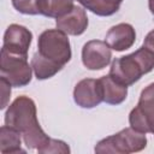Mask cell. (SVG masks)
Masks as SVG:
<instances>
[{
  "label": "cell",
  "instance_id": "obj_12",
  "mask_svg": "<svg viewBox=\"0 0 154 154\" xmlns=\"http://www.w3.org/2000/svg\"><path fill=\"white\" fill-rule=\"evenodd\" d=\"M20 132L8 125H2L0 128V152L2 154H14V153H25L20 148Z\"/></svg>",
  "mask_w": 154,
  "mask_h": 154
},
{
  "label": "cell",
  "instance_id": "obj_21",
  "mask_svg": "<svg viewBox=\"0 0 154 154\" xmlns=\"http://www.w3.org/2000/svg\"><path fill=\"white\" fill-rule=\"evenodd\" d=\"M84 8H87V10H90L93 6H94V4L97 1V0H77Z\"/></svg>",
  "mask_w": 154,
  "mask_h": 154
},
{
  "label": "cell",
  "instance_id": "obj_19",
  "mask_svg": "<svg viewBox=\"0 0 154 154\" xmlns=\"http://www.w3.org/2000/svg\"><path fill=\"white\" fill-rule=\"evenodd\" d=\"M0 87H1V96H2V100H1V106L0 108H5L8 103V100L11 97V84L2 77H0Z\"/></svg>",
  "mask_w": 154,
  "mask_h": 154
},
{
  "label": "cell",
  "instance_id": "obj_15",
  "mask_svg": "<svg viewBox=\"0 0 154 154\" xmlns=\"http://www.w3.org/2000/svg\"><path fill=\"white\" fill-rule=\"evenodd\" d=\"M136 107L147 118L148 124H149V132H150V128L154 122V82L148 84L141 91V95H140Z\"/></svg>",
  "mask_w": 154,
  "mask_h": 154
},
{
  "label": "cell",
  "instance_id": "obj_16",
  "mask_svg": "<svg viewBox=\"0 0 154 154\" xmlns=\"http://www.w3.org/2000/svg\"><path fill=\"white\" fill-rule=\"evenodd\" d=\"M122 2L123 0H97L89 11L100 17H108L119 10Z\"/></svg>",
  "mask_w": 154,
  "mask_h": 154
},
{
  "label": "cell",
  "instance_id": "obj_20",
  "mask_svg": "<svg viewBox=\"0 0 154 154\" xmlns=\"http://www.w3.org/2000/svg\"><path fill=\"white\" fill-rule=\"evenodd\" d=\"M142 46L154 54V29L147 34V36L143 40V45Z\"/></svg>",
  "mask_w": 154,
  "mask_h": 154
},
{
  "label": "cell",
  "instance_id": "obj_9",
  "mask_svg": "<svg viewBox=\"0 0 154 154\" xmlns=\"http://www.w3.org/2000/svg\"><path fill=\"white\" fill-rule=\"evenodd\" d=\"M136 41V31L129 23H119L113 25L106 34L105 42L111 49L116 52H123L134 46Z\"/></svg>",
  "mask_w": 154,
  "mask_h": 154
},
{
  "label": "cell",
  "instance_id": "obj_10",
  "mask_svg": "<svg viewBox=\"0 0 154 154\" xmlns=\"http://www.w3.org/2000/svg\"><path fill=\"white\" fill-rule=\"evenodd\" d=\"M88 23L89 22H88L85 10L83 7L76 6V5L71 12H69L67 14H65L55 20L57 29L64 31L67 35H72V36L82 35L87 30Z\"/></svg>",
  "mask_w": 154,
  "mask_h": 154
},
{
  "label": "cell",
  "instance_id": "obj_6",
  "mask_svg": "<svg viewBox=\"0 0 154 154\" xmlns=\"http://www.w3.org/2000/svg\"><path fill=\"white\" fill-rule=\"evenodd\" d=\"M31 41L32 32L28 28L19 24H11L7 26L4 34L1 49L11 54L28 57V51L31 45Z\"/></svg>",
  "mask_w": 154,
  "mask_h": 154
},
{
  "label": "cell",
  "instance_id": "obj_18",
  "mask_svg": "<svg viewBox=\"0 0 154 154\" xmlns=\"http://www.w3.org/2000/svg\"><path fill=\"white\" fill-rule=\"evenodd\" d=\"M40 154H51V153H63V154H67L70 153V147L64 142V141H60V140H54V138H51L49 143L43 147L42 149L38 150Z\"/></svg>",
  "mask_w": 154,
  "mask_h": 154
},
{
  "label": "cell",
  "instance_id": "obj_5",
  "mask_svg": "<svg viewBox=\"0 0 154 154\" xmlns=\"http://www.w3.org/2000/svg\"><path fill=\"white\" fill-rule=\"evenodd\" d=\"M0 73L12 87L22 88L31 82L32 67L28 63V57L11 54L4 49L0 53Z\"/></svg>",
  "mask_w": 154,
  "mask_h": 154
},
{
  "label": "cell",
  "instance_id": "obj_3",
  "mask_svg": "<svg viewBox=\"0 0 154 154\" xmlns=\"http://www.w3.org/2000/svg\"><path fill=\"white\" fill-rule=\"evenodd\" d=\"M37 53L61 69L71 60L72 52L67 34L59 29H48L37 38Z\"/></svg>",
  "mask_w": 154,
  "mask_h": 154
},
{
  "label": "cell",
  "instance_id": "obj_7",
  "mask_svg": "<svg viewBox=\"0 0 154 154\" xmlns=\"http://www.w3.org/2000/svg\"><path fill=\"white\" fill-rule=\"evenodd\" d=\"M112 52L105 41L91 40L82 48V63L88 70H102L109 65Z\"/></svg>",
  "mask_w": 154,
  "mask_h": 154
},
{
  "label": "cell",
  "instance_id": "obj_1",
  "mask_svg": "<svg viewBox=\"0 0 154 154\" xmlns=\"http://www.w3.org/2000/svg\"><path fill=\"white\" fill-rule=\"evenodd\" d=\"M4 122L22 134L29 149H37L38 152L51 141V137L40 126L36 105L29 96L22 95L14 99L5 113Z\"/></svg>",
  "mask_w": 154,
  "mask_h": 154
},
{
  "label": "cell",
  "instance_id": "obj_4",
  "mask_svg": "<svg viewBox=\"0 0 154 154\" xmlns=\"http://www.w3.org/2000/svg\"><path fill=\"white\" fill-rule=\"evenodd\" d=\"M147 147L146 134L136 131L135 129L125 128L119 132L108 136L97 142L94 150L99 154H130L143 150Z\"/></svg>",
  "mask_w": 154,
  "mask_h": 154
},
{
  "label": "cell",
  "instance_id": "obj_22",
  "mask_svg": "<svg viewBox=\"0 0 154 154\" xmlns=\"http://www.w3.org/2000/svg\"><path fill=\"white\" fill-rule=\"evenodd\" d=\"M148 7H149L150 13L154 16V0H148Z\"/></svg>",
  "mask_w": 154,
  "mask_h": 154
},
{
  "label": "cell",
  "instance_id": "obj_2",
  "mask_svg": "<svg viewBox=\"0 0 154 154\" xmlns=\"http://www.w3.org/2000/svg\"><path fill=\"white\" fill-rule=\"evenodd\" d=\"M153 69L154 54L142 46L131 54L114 59L111 64L108 75L117 82L130 87Z\"/></svg>",
  "mask_w": 154,
  "mask_h": 154
},
{
  "label": "cell",
  "instance_id": "obj_14",
  "mask_svg": "<svg viewBox=\"0 0 154 154\" xmlns=\"http://www.w3.org/2000/svg\"><path fill=\"white\" fill-rule=\"evenodd\" d=\"M31 67H32V71H34L36 78L40 81L52 78L53 76H55L61 70L60 66L46 60L37 52L31 58Z\"/></svg>",
  "mask_w": 154,
  "mask_h": 154
},
{
  "label": "cell",
  "instance_id": "obj_23",
  "mask_svg": "<svg viewBox=\"0 0 154 154\" xmlns=\"http://www.w3.org/2000/svg\"><path fill=\"white\" fill-rule=\"evenodd\" d=\"M150 132L154 135V122H153V124H152V128H150Z\"/></svg>",
  "mask_w": 154,
  "mask_h": 154
},
{
  "label": "cell",
  "instance_id": "obj_13",
  "mask_svg": "<svg viewBox=\"0 0 154 154\" xmlns=\"http://www.w3.org/2000/svg\"><path fill=\"white\" fill-rule=\"evenodd\" d=\"M75 7L73 0H38V13L48 18H60Z\"/></svg>",
  "mask_w": 154,
  "mask_h": 154
},
{
  "label": "cell",
  "instance_id": "obj_11",
  "mask_svg": "<svg viewBox=\"0 0 154 154\" xmlns=\"http://www.w3.org/2000/svg\"><path fill=\"white\" fill-rule=\"evenodd\" d=\"M103 93V102L108 105H120L128 96V87L113 79L109 75L99 78Z\"/></svg>",
  "mask_w": 154,
  "mask_h": 154
},
{
  "label": "cell",
  "instance_id": "obj_8",
  "mask_svg": "<svg viewBox=\"0 0 154 154\" xmlns=\"http://www.w3.org/2000/svg\"><path fill=\"white\" fill-rule=\"evenodd\" d=\"M73 100L82 108H94L103 101V93L100 79H81L73 89Z\"/></svg>",
  "mask_w": 154,
  "mask_h": 154
},
{
  "label": "cell",
  "instance_id": "obj_17",
  "mask_svg": "<svg viewBox=\"0 0 154 154\" xmlns=\"http://www.w3.org/2000/svg\"><path fill=\"white\" fill-rule=\"evenodd\" d=\"M12 5L23 14H40L38 0H12Z\"/></svg>",
  "mask_w": 154,
  "mask_h": 154
}]
</instances>
